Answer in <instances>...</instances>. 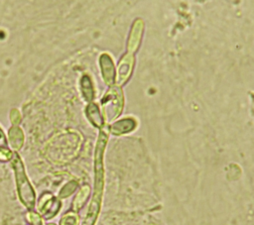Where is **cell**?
Listing matches in <instances>:
<instances>
[{
  "instance_id": "3957f363",
  "label": "cell",
  "mask_w": 254,
  "mask_h": 225,
  "mask_svg": "<svg viewBox=\"0 0 254 225\" xmlns=\"http://www.w3.org/2000/svg\"><path fill=\"white\" fill-rule=\"evenodd\" d=\"M100 64L102 69V75L106 83L111 84L114 79V67L111 58L107 55H102L100 57Z\"/></svg>"
},
{
  "instance_id": "6da1fadb",
  "label": "cell",
  "mask_w": 254,
  "mask_h": 225,
  "mask_svg": "<svg viewBox=\"0 0 254 225\" xmlns=\"http://www.w3.org/2000/svg\"><path fill=\"white\" fill-rule=\"evenodd\" d=\"M11 163L15 171L17 190L20 200L28 209L33 210L35 206V191L26 175L24 165L17 154H13Z\"/></svg>"
},
{
  "instance_id": "8992f818",
  "label": "cell",
  "mask_w": 254,
  "mask_h": 225,
  "mask_svg": "<svg viewBox=\"0 0 254 225\" xmlns=\"http://www.w3.org/2000/svg\"><path fill=\"white\" fill-rule=\"evenodd\" d=\"M80 87H81L82 94H83L84 98L86 99V101H91L94 94H93V88H92L90 78L87 75L82 76V78L80 80Z\"/></svg>"
},
{
  "instance_id": "277c9868",
  "label": "cell",
  "mask_w": 254,
  "mask_h": 225,
  "mask_svg": "<svg viewBox=\"0 0 254 225\" xmlns=\"http://www.w3.org/2000/svg\"><path fill=\"white\" fill-rule=\"evenodd\" d=\"M9 142L14 150H19L22 147V145L24 143V134L19 127L13 126L10 129Z\"/></svg>"
},
{
  "instance_id": "8fae6325",
  "label": "cell",
  "mask_w": 254,
  "mask_h": 225,
  "mask_svg": "<svg viewBox=\"0 0 254 225\" xmlns=\"http://www.w3.org/2000/svg\"><path fill=\"white\" fill-rule=\"evenodd\" d=\"M27 219L31 223V225H42V219H41L40 215L36 212L30 211L27 214Z\"/></svg>"
},
{
  "instance_id": "5b68a950",
  "label": "cell",
  "mask_w": 254,
  "mask_h": 225,
  "mask_svg": "<svg viewBox=\"0 0 254 225\" xmlns=\"http://www.w3.org/2000/svg\"><path fill=\"white\" fill-rule=\"evenodd\" d=\"M86 115L89 119V121L96 127H99L102 125V118L100 116L98 107L96 104H89L86 109Z\"/></svg>"
},
{
  "instance_id": "7c38bea8",
  "label": "cell",
  "mask_w": 254,
  "mask_h": 225,
  "mask_svg": "<svg viewBox=\"0 0 254 225\" xmlns=\"http://www.w3.org/2000/svg\"><path fill=\"white\" fill-rule=\"evenodd\" d=\"M4 150H9L8 142H7L5 134L3 133V131L0 128V151H4Z\"/></svg>"
},
{
  "instance_id": "30bf717a",
  "label": "cell",
  "mask_w": 254,
  "mask_h": 225,
  "mask_svg": "<svg viewBox=\"0 0 254 225\" xmlns=\"http://www.w3.org/2000/svg\"><path fill=\"white\" fill-rule=\"evenodd\" d=\"M76 186H77L76 182H74V181H69V182H68L67 184H65L64 187L61 190V192H60L61 197H67L69 194H71V193L74 191V189L76 188Z\"/></svg>"
},
{
  "instance_id": "52a82bcc",
  "label": "cell",
  "mask_w": 254,
  "mask_h": 225,
  "mask_svg": "<svg viewBox=\"0 0 254 225\" xmlns=\"http://www.w3.org/2000/svg\"><path fill=\"white\" fill-rule=\"evenodd\" d=\"M89 194V186L88 185H84L80 191L77 193V195L75 196L73 203H72V208L73 210H78L82 207V205L84 204L86 198L88 197Z\"/></svg>"
},
{
  "instance_id": "7a4b0ae2",
  "label": "cell",
  "mask_w": 254,
  "mask_h": 225,
  "mask_svg": "<svg viewBox=\"0 0 254 225\" xmlns=\"http://www.w3.org/2000/svg\"><path fill=\"white\" fill-rule=\"evenodd\" d=\"M44 196L46 199L42 197L39 201V210L42 211V214L45 218L49 219L58 213L61 207V202L51 194H45Z\"/></svg>"
},
{
  "instance_id": "ba28073f",
  "label": "cell",
  "mask_w": 254,
  "mask_h": 225,
  "mask_svg": "<svg viewBox=\"0 0 254 225\" xmlns=\"http://www.w3.org/2000/svg\"><path fill=\"white\" fill-rule=\"evenodd\" d=\"M130 120H131V119H128V120L125 119V120H123V124H124V125H122L121 121L115 123V124L112 126L111 131H112L114 134H120V133H126V132L129 131L130 129L132 130V128H133V126H134L133 121H132L130 124L127 125V123H129Z\"/></svg>"
},
{
  "instance_id": "9c48e42d",
  "label": "cell",
  "mask_w": 254,
  "mask_h": 225,
  "mask_svg": "<svg viewBox=\"0 0 254 225\" xmlns=\"http://www.w3.org/2000/svg\"><path fill=\"white\" fill-rule=\"evenodd\" d=\"M61 225H78L77 215L73 212H68L63 216L61 220Z\"/></svg>"
}]
</instances>
